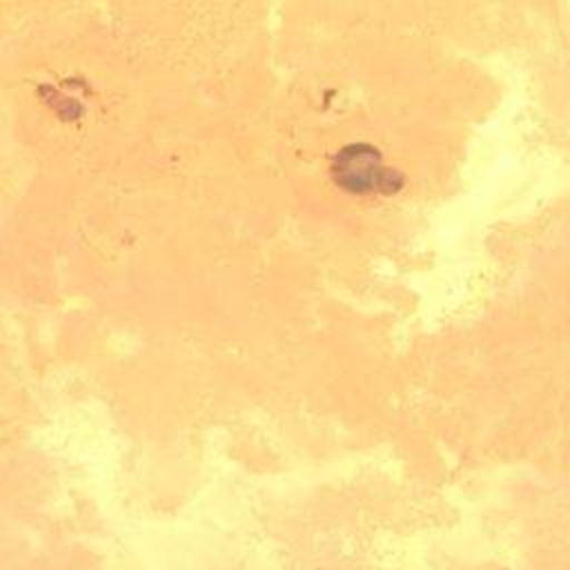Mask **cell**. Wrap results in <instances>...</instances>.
Instances as JSON below:
<instances>
[{
    "instance_id": "cell-1",
    "label": "cell",
    "mask_w": 570,
    "mask_h": 570,
    "mask_svg": "<svg viewBox=\"0 0 570 570\" xmlns=\"http://www.w3.org/2000/svg\"><path fill=\"white\" fill-rule=\"evenodd\" d=\"M334 176L350 191L381 189L392 183V171L379 163L376 149L367 145L345 147L334 160Z\"/></svg>"
}]
</instances>
